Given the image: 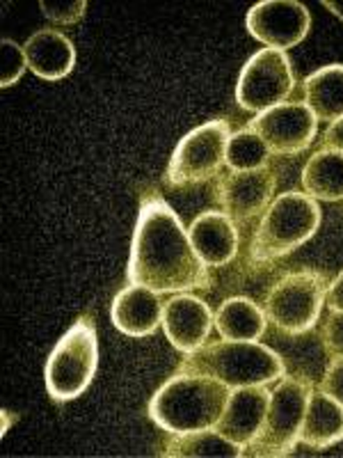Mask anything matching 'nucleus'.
I'll use <instances>...</instances> for the list:
<instances>
[{"label": "nucleus", "mask_w": 343, "mask_h": 458, "mask_svg": "<svg viewBox=\"0 0 343 458\" xmlns=\"http://www.w3.org/2000/svg\"><path fill=\"white\" fill-rule=\"evenodd\" d=\"M126 280L156 293H188L211 286L208 268L193 250L188 229L158 195L142 199Z\"/></svg>", "instance_id": "obj_1"}, {"label": "nucleus", "mask_w": 343, "mask_h": 458, "mask_svg": "<svg viewBox=\"0 0 343 458\" xmlns=\"http://www.w3.org/2000/svg\"><path fill=\"white\" fill-rule=\"evenodd\" d=\"M229 387L199 371L177 374L151 396L149 417L167 433H193L215 428L229 399Z\"/></svg>", "instance_id": "obj_2"}, {"label": "nucleus", "mask_w": 343, "mask_h": 458, "mask_svg": "<svg viewBox=\"0 0 343 458\" xmlns=\"http://www.w3.org/2000/svg\"><path fill=\"white\" fill-rule=\"evenodd\" d=\"M179 369L199 371L220 380L229 390L271 386L284 378L286 365L280 353L259 342H215L183 358Z\"/></svg>", "instance_id": "obj_3"}, {"label": "nucleus", "mask_w": 343, "mask_h": 458, "mask_svg": "<svg viewBox=\"0 0 343 458\" xmlns=\"http://www.w3.org/2000/svg\"><path fill=\"white\" fill-rule=\"evenodd\" d=\"M321 227V208L307 193H281L265 208L250 245V259L265 264L286 257L307 243Z\"/></svg>", "instance_id": "obj_4"}, {"label": "nucleus", "mask_w": 343, "mask_h": 458, "mask_svg": "<svg viewBox=\"0 0 343 458\" xmlns=\"http://www.w3.org/2000/svg\"><path fill=\"white\" fill-rule=\"evenodd\" d=\"M314 383L307 376H284L271 394V406L259 436L245 447L243 456L281 458L293 454L300 443L302 424L307 415Z\"/></svg>", "instance_id": "obj_5"}, {"label": "nucleus", "mask_w": 343, "mask_h": 458, "mask_svg": "<svg viewBox=\"0 0 343 458\" xmlns=\"http://www.w3.org/2000/svg\"><path fill=\"white\" fill-rule=\"evenodd\" d=\"M99 367V339L89 317H80L51 351L44 369L46 390L53 401L79 399L89 386Z\"/></svg>", "instance_id": "obj_6"}, {"label": "nucleus", "mask_w": 343, "mask_h": 458, "mask_svg": "<svg viewBox=\"0 0 343 458\" xmlns=\"http://www.w3.org/2000/svg\"><path fill=\"white\" fill-rule=\"evenodd\" d=\"M328 286V277L316 268H302L280 277L265 293V318L286 337L309 333L321 318Z\"/></svg>", "instance_id": "obj_7"}, {"label": "nucleus", "mask_w": 343, "mask_h": 458, "mask_svg": "<svg viewBox=\"0 0 343 458\" xmlns=\"http://www.w3.org/2000/svg\"><path fill=\"white\" fill-rule=\"evenodd\" d=\"M231 138L227 120H211L181 138L170 165L165 182L172 188H190L218 177L227 158V142Z\"/></svg>", "instance_id": "obj_8"}, {"label": "nucleus", "mask_w": 343, "mask_h": 458, "mask_svg": "<svg viewBox=\"0 0 343 458\" xmlns=\"http://www.w3.org/2000/svg\"><path fill=\"white\" fill-rule=\"evenodd\" d=\"M296 89L291 57L275 48H261L240 69L236 101L247 113H265L286 104Z\"/></svg>", "instance_id": "obj_9"}, {"label": "nucleus", "mask_w": 343, "mask_h": 458, "mask_svg": "<svg viewBox=\"0 0 343 458\" xmlns=\"http://www.w3.org/2000/svg\"><path fill=\"white\" fill-rule=\"evenodd\" d=\"M277 188V174L271 165L259 170H231L218 177L213 188V199L234 223H250L256 216L265 214L272 204Z\"/></svg>", "instance_id": "obj_10"}, {"label": "nucleus", "mask_w": 343, "mask_h": 458, "mask_svg": "<svg viewBox=\"0 0 343 458\" xmlns=\"http://www.w3.org/2000/svg\"><path fill=\"white\" fill-rule=\"evenodd\" d=\"M247 32L275 51H289L309 35L312 14L297 0H261L247 12Z\"/></svg>", "instance_id": "obj_11"}, {"label": "nucleus", "mask_w": 343, "mask_h": 458, "mask_svg": "<svg viewBox=\"0 0 343 458\" xmlns=\"http://www.w3.org/2000/svg\"><path fill=\"white\" fill-rule=\"evenodd\" d=\"M318 120L305 104H281L250 120L247 129L265 142L275 157H297L316 138Z\"/></svg>", "instance_id": "obj_12"}, {"label": "nucleus", "mask_w": 343, "mask_h": 458, "mask_svg": "<svg viewBox=\"0 0 343 458\" xmlns=\"http://www.w3.org/2000/svg\"><path fill=\"white\" fill-rule=\"evenodd\" d=\"M215 317L202 298L193 293H179L170 298L163 310V330L170 344L181 353L190 355L208 344Z\"/></svg>", "instance_id": "obj_13"}, {"label": "nucleus", "mask_w": 343, "mask_h": 458, "mask_svg": "<svg viewBox=\"0 0 343 458\" xmlns=\"http://www.w3.org/2000/svg\"><path fill=\"white\" fill-rule=\"evenodd\" d=\"M271 394L272 392L265 386L231 390L222 417H220L215 428L227 440L240 445L245 452V447L259 436L261 427H264L265 412H268V406H271Z\"/></svg>", "instance_id": "obj_14"}, {"label": "nucleus", "mask_w": 343, "mask_h": 458, "mask_svg": "<svg viewBox=\"0 0 343 458\" xmlns=\"http://www.w3.org/2000/svg\"><path fill=\"white\" fill-rule=\"evenodd\" d=\"M165 302L146 286L130 284L121 289L110 308V321L126 337H149L163 326Z\"/></svg>", "instance_id": "obj_15"}, {"label": "nucleus", "mask_w": 343, "mask_h": 458, "mask_svg": "<svg viewBox=\"0 0 343 458\" xmlns=\"http://www.w3.org/2000/svg\"><path fill=\"white\" fill-rule=\"evenodd\" d=\"M188 239L206 268H222L238 255V229L222 211H204L188 227Z\"/></svg>", "instance_id": "obj_16"}, {"label": "nucleus", "mask_w": 343, "mask_h": 458, "mask_svg": "<svg viewBox=\"0 0 343 458\" xmlns=\"http://www.w3.org/2000/svg\"><path fill=\"white\" fill-rule=\"evenodd\" d=\"M23 53H26L28 69L35 73L37 79L51 81V83L67 79L73 72V64H76L73 42L67 35L53 30V28H44V30H37L35 35L28 37Z\"/></svg>", "instance_id": "obj_17"}, {"label": "nucleus", "mask_w": 343, "mask_h": 458, "mask_svg": "<svg viewBox=\"0 0 343 458\" xmlns=\"http://www.w3.org/2000/svg\"><path fill=\"white\" fill-rule=\"evenodd\" d=\"M302 104L316 120L337 122L343 117V64H328L309 73L302 83Z\"/></svg>", "instance_id": "obj_18"}, {"label": "nucleus", "mask_w": 343, "mask_h": 458, "mask_svg": "<svg viewBox=\"0 0 343 458\" xmlns=\"http://www.w3.org/2000/svg\"><path fill=\"white\" fill-rule=\"evenodd\" d=\"M343 440V406L322 394L321 390L314 392L309 399L307 415L302 424L300 443L312 449H328Z\"/></svg>", "instance_id": "obj_19"}, {"label": "nucleus", "mask_w": 343, "mask_h": 458, "mask_svg": "<svg viewBox=\"0 0 343 458\" xmlns=\"http://www.w3.org/2000/svg\"><path fill=\"white\" fill-rule=\"evenodd\" d=\"M268 318L250 298H227L215 314V330L227 342H256L264 337Z\"/></svg>", "instance_id": "obj_20"}, {"label": "nucleus", "mask_w": 343, "mask_h": 458, "mask_svg": "<svg viewBox=\"0 0 343 458\" xmlns=\"http://www.w3.org/2000/svg\"><path fill=\"white\" fill-rule=\"evenodd\" d=\"M302 188L314 199H343V154L318 149L302 167Z\"/></svg>", "instance_id": "obj_21"}, {"label": "nucleus", "mask_w": 343, "mask_h": 458, "mask_svg": "<svg viewBox=\"0 0 343 458\" xmlns=\"http://www.w3.org/2000/svg\"><path fill=\"white\" fill-rule=\"evenodd\" d=\"M161 456H227L238 458L243 456V447L218 431V428H208V431H193V433H170V437L163 445Z\"/></svg>", "instance_id": "obj_22"}, {"label": "nucleus", "mask_w": 343, "mask_h": 458, "mask_svg": "<svg viewBox=\"0 0 343 458\" xmlns=\"http://www.w3.org/2000/svg\"><path fill=\"white\" fill-rule=\"evenodd\" d=\"M272 154L268 151L265 142L256 136L255 131H250L245 126L243 131H236L231 133L227 142V158L224 163L229 165V170L245 172V170H259V167L268 165V158Z\"/></svg>", "instance_id": "obj_23"}, {"label": "nucleus", "mask_w": 343, "mask_h": 458, "mask_svg": "<svg viewBox=\"0 0 343 458\" xmlns=\"http://www.w3.org/2000/svg\"><path fill=\"white\" fill-rule=\"evenodd\" d=\"M0 57H3V72H0V85L3 88H12L14 83H19L23 76V72L28 69V60L23 48L19 47L12 39H3L0 42Z\"/></svg>", "instance_id": "obj_24"}, {"label": "nucleus", "mask_w": 343, "mask_h": 458, "mask_svg": "<svg viewBox=\"0 0 343 458\" xmlns=\"http://www.w3.org/2000/svg\"><path fill=\"white\" fill-rule=\"evenodd\" d=\"M44 16L55 26H73L88 12V3L85 0H42L39 3Z\"/></svg>", "instance_id": "obj_25"}, {"label": "nucleus", "mask_w": 343, "mask_h": 458, "mask_svg": "<svg viewBox=\"0 0 343 458\" xmlns=\"http://www.w3.org/2000/svg\"><path fill=\"white\" fill-rule=\"evenodd\" d=\"M321 342L330 358H343V312H330L321 330Z\"/></svg>", "instance_id": "obj_26"}, {"label": "nucleus", "mask_w": 343, "mask_h": 458, "mask_svg": "<svg viewBox=\"0 0 343 458\" xmlns=\"http://www.w3.org/2000/svg\"><path fill=\"white\" fill-rule=\"evenodd\" d=\"M318 390L343 406V358H332L330 367L322 374Z\"/></svg>", "instance_id": "obj_27"}, {"label": "nucleus", "mask_w": 343, "mask_h": 458, "mask_svg": "<svg viewBox=\"0 0 343 458\" xmlns=\"http://www.w3.org/2000/svg\"><path fill=\"white\" fill-rule=\"evenodd\" d=\"M321 149L322 151H334V154H343V117L341 120L332 122L328 131L321 138Z\"/></svg>", "instance_id": "obj_28"}, {"label": "nucleus", "mask_w": 343, "mask_h": 458, "mask_svg": "<svg viewBox=\"0 0 343 458\" xmlns=\"http://www.w3.org/2000/svg\"><path fill=\"white\" fill-rule=\"evenodd\" d=\"M325 302H328L330 312H343V271L339 273L332 282H330L328 298H325Z\"/></svg>", "instance_id": "obj_29"}, {"label": "nucleus", "mask_w": 343, "mask_h": 458, "mask_svg": "<svg viewBox=\"0 0 343 458\" xmlns=\"http://www.w3.org/2000/svg\"><path fill=\"white\" fill-rule=\"evenodd\" d=\"M322 7L332 12L334 16H339L343 21V0H322Z\"/></svg>", "instance_id": "obj_30"}]
</instances>
